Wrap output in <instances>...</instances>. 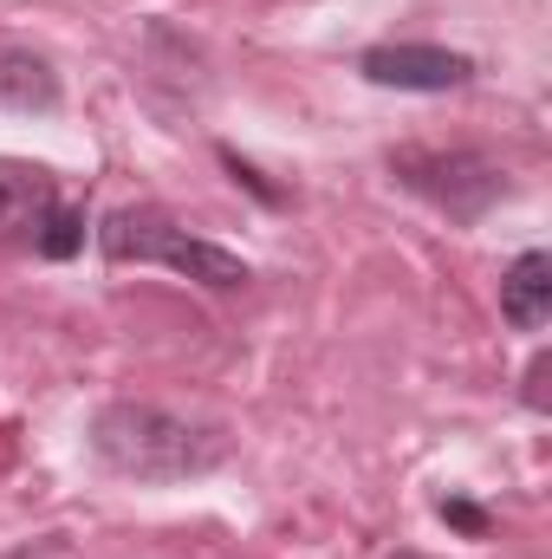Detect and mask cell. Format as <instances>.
<instances>
[{"mask_svg": "<svg viewBox=\"0 0 552 559\" xmlns=\"http://www.w3.org/2000/svg\"><path fill=\"white\" fill-rule=\"evenodd\" d=\"M215 156H221V169H228V176H235V189H248V195H261V202H267V209H286V189H274V182H267V176H261V169H254V163H248V156H235V150H228V143H221V150H215Z\"/></svg>", "mask_w": 552, "mask_h": 559, "instance_id": "cell-10", "label": "cell"}, {"mask_svg": "<svg viewBox=\"0 0 552 559\" xmlns=\"http://www.w3.org/2000/svg\"><path fill=\"white\" fill-rule=\"evenodd\" d=\"M85 235H92V228H85V202H65V195H59V209H52V215L39 222V235H33V254H39V261H72V254L85 248Z\"/></svg>", "mask_w": 552, "mask_h": 559, "instance_id": "cell-8", "label": "cell"}, {"mask_svg": "<svg viewBox=\"0 0 552 559\" xmlns=\"http://www.w3.org/2000/svg\"><path fill=\"white\" fill-rule=\"evenodd\" d=\"M501 319L514 332H540L552 319V254L547 248L514 254V267L501 274Z\"/></svg>", "mask_w": 552, "mask_h": 559, "instance_id": "cell-7", "label": "cell"}, {"mask_svg": "<svg viewBox=\"0 0 552 559\" xmlns=\"http://www.w3.org/2000/svg\"><path fill=\"white\" fill-rule=\"evenodd\" d=\"M475 59L455 52V46H429V39H384V46H364L358 52V79L377 85V92H416V98H442V92H461L475 85Z\"/></svg>", "mask_w": 552, "mask_h": 559, "instance_id": "cell-4", "label": "cell"}, {"mask_svg": "<svg viewBox=\"0 0 552 559\" xmlns=\"http://www.w3.org/2000/svg\"><path fill=\"white\" fill-rule=\"evenodd\" d=\"M384 169H391L397 189H410L416 202H429L455 228L488 222L514 195L507 163L488 156V150H475V143H391L384 150Z\"/></svg>", "mask_w": 552, "mask_h": 559, "instance_id": "cell-3", "label": "cell"}, {"mask_svg": "<svg viewBox=\"0 0 552 559\" xmlns=\"http://www.w3.org/2000/svg\"><path fill=\"white\" fill-rule=\"evenodd\" d=\"M52 209H59V176L33 156H0V248H33Z\"/></svg>", "mask_w": 552, "mask_h": 559, "instance_id": "cell-5", "label": "cell"}, {"mask_svg": "<svg viewBox=\"0 0 552 559\" xmlns=\"http://www.w3.org/2000/svg\"><path fill=\"white\" fill-rule=\"evenodd\" d=\"M391 559H422V554H391Z\"/></svg>", "mask_w": 552, "mask_h": 559, "instance_id": "cell-13", "label": "cell"}, {"mask_svg": "<svg viewBox=\"0 0 552 559\" xmlns=\"http://www.w3.org/2000/svg\"><path fill=\"white\" fill-rule=\"evenodd\" d=\"M547 378H552V358H547V352H533V365H527V391H520L533 417H547V411H552V404H547Z\"/></svg>", "mask_w": 552, "mask_h": 559, "instance_id": "cell-11", "label": "cell"}, {"mask_svg": "<svg viewBox=\"0 0 552 559\" xmlns=\"http://www.w3.org/2000/svg\"><path fill=\"white\" fill-rule=\"evenodd\" d=\"M85 442L98 455V468H111L118 481L137 488H176V481H202L235 455L228 423L202 417V411H176L156 397H111L85 423Z\"/></svg>", "mask_w": 552, "mask_h": 559, "instance_id": "cell-1", "label": "cell"}, {"mask_svg": "<svg viewBox=\"0 0 552 559\" xmlns=\"http://www.w3.org/2000/svg\"><path fill=\"white\" fill-rule=\"evenodd\" d=\"M0 559H65V540H59V534H39V540H20V547H7Z\"/></svg>", "mask_w": 552, "mask_h": 559, "instance_id": "cell-12", "label": "cell"}, {"mask_svg": "<svg viewBox=\"0 0 552 559\" xmlns=\"http://www.w3.org/2000/svg\"><path fill=\"white\" fill-rule=\"evenodd\" d=\"M435 514H442L455 534H468V540H488V534H494V514H488L481 501H468V495H442Z\"/></svg>", "mask_w": 552, "mask_h": 559, "instance_id": "cell-9", "label": "cell"}, {"mask_svg": "<svg viewBox=\"0 0 552 559\" xmlns=\"http://www.w3.org/2000/svg\"><path fill=\"white\" fill-rule=\"evenodd\" d=\"M59 98H65V85H59V72H52V59L46 52H33V46H13V39H0V111H59Z\"/></svg>", "mask_w": 552, "mask_h": 559, "instance_id": "cell-6", "label": "cell"}, {"mask_svg": "<svg viewBox=\"0 0 552 559\" xmlns=\"http://www.w3.org/2000/svg\"><path fill=\"white\" fill-rule=\"evenodd\" d=\"M92 241H98V254H105L111 267H169L176 280H195V286H208V293H248V286H254V267H248L235 248H221V241L182 228V222H176L169 209H156V202H124V209H111V215L92 228Z\"/></svg>", "mask_w": 552, "mask_h": 559, "instance_id": "cell-2", "label": "cell"}]
</instances>
